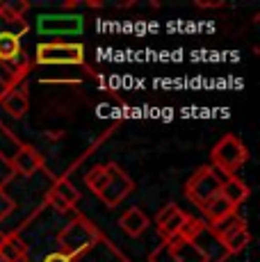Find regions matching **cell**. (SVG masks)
Instances as JSON below:
<instances>
[{"label":"cell","mask_w":260,"mask_h":262,"mask_svg":"<svg viewBox=\"0 0 260 262\" xmlns=\"http://www.w3.org/2000/svg\"><path fill=\"white\" fill-rule=\"evenodd\" d=\"M103 237L105 235L96 228V224H92L87 216L78 214L76 219H71L62 230H59V235H57V239L55 242H57L59 253L69 255L73 262H78L89 249H94V246H96Z\"/></svg>","instance_id":"obj_1"},{"label":"cell","mask_w":260,"mask_h":262,"mask_svg":"<svg viewBox=\"0 0 260 262\" xmlns=\"http://www.w3.org/2000/svg\"><path fill=\"white\" fill-rule=\"evenodd\" d=\"M249 148L237 135H224L210 150V167H214L222 176L231 178L247 164Z\"/></svg>","instance_id":"obj_2"},{"label":"cell","mask_w":260,"mask_h":262,"mask_svg":"<svg viewBox=\"0 0 260 262\" xmlns=\"http://www.w3.org/2000/svg\"><path fill=\"white\" fill-rule=\"evenodd\" d=\"M210 233L214 235V239L219 242L226 255H237L251 244V233H249L247 221L242 219L237 212H233L226 219L217 221V224L208 226Z\"/></svg>","instance_id":"obj_3"},{"label":"cell","mask_w":260,"mask_h":262,"mask_svg":"<svg viewBox=\"0 0 260 262\" xmlns=\"http://www.w3.org/2000/svg\"><path fill=\"white\" fill-rule=\"evenodd\" d=\"M39 67H82L84 46L78 41H44L34 50Z\"/></svg>","instance_id":"obj_4"},{"label":"cell","mask_w":260,"mask_h":262,"mask_svg":"<svg viewBox=\"0 0 260 262\" xmlns=\"http://www.w3.org/2000/svg\"><path fill=\"white\" fill-rule=\"evenodd\" d=\"M224 178H226V176H222L214 167L203 164V167H199L187 178L183 191H185V196H187V199L192 201L199 210H201L203 205L210 203V201L214 199V196H219V189H222Z\"/></svg>","instance_id":"obj_5"},{"label":"cell","mask_w":260,"mask_h":262,"mask_svg":"<svg viewBox=\"0 0 260 262\" xmlns=\"http://www.w3.org/2000/svg\"><path fill=\"white\" fill-rule=\"evenodd\" d=\"M133 191H135V180L130 178L119 164L107 162V183H105L101 194H98V199H101L107 208H117Z\"/></svg>","instance_id":"obj_6"},{"label":"cell","mask_w":260,"mask_h":262,"mask_svg":"<svg viewBox=\"0 0 260 262\" xmlns=\"http://www.w3.org/2000/svg\"><path fill=\"white\" fill-rule=\"evenodd\" d=\"M84 18L80 14H44L37 18V32L41 37H73L82 34Z\"/></svg>","instance_id":"obj_7"},{"label":"cell","mask_w":260,"mask_h":262,"mask_svg":"<svg viewBox=\"0 0 260 262\" xmlns=\"http://www.w3.org/2000/svg\"><path fill=\"white\" fill-rule=\"evenodd\" d=\"M187 219H189V214L183 212L176 203L164 205V208L156 214V226H158V233H160V237H162V242H169V239L178 237V235L183 233Z\"/></svg>","instance_id":"obj_8"},{"label":"cell","mask_w":260,"mask_h":262,"mask_svg":"<svg viewBox=\"0 0 260 262\" xmlns=\"http://www.w3.org/2000/svg\"><path fill=\"white\" fill-rule=\"evenodd\" d=\"M28 21L14 23L12 28H5V21L0 18V64L12 62L23 53L21 37L28 32Z\"/></svg>","instance_id":"obj_9"},{"label":"cell","mask_w":260,"mask_h":262,"mask_svg":"<svg viewBox=\"0 0 260 262\" xmlns=\"http://www.w3.org/2000/svg\"><path fill=\"white\" fill-rule=\"evenodd\" d=\"M46 201L53 205L59 212H67V210H73L80 201V191L78 187L71 183L69 178H59L53 183V187L48 189Z\"/></svg>","instance_id":"obj_10"},{"label":"cell","mask_w":260,"mask_h":262,"mask_svg":"<svg viewBox=\"0 0 260 262\" xmlns=\"http://www.w3.org/2000/svg\"><path fill=\"white\" fill-rule=\"evenodd\" d=\"M12 164H14V169H16V176L30 178V176H34L39 169H44V158L34 146L23 144V146H18L16 155L12 158Z\"/></svg>","instance_id":"obj_11"},{"label":"cell","mask_w":260,"mask_h":262,"mask_svg":"<svg viewBox=\"0 0 260 262\" xmlns=\"http://www.w3.org/2000/svg\"><path fill=\"white\" fill-rule=\"evenodd\" d=\"M0 258L5 262H30V246L18 233L0 235Z\"/></svg>","instance_id":"obj_12"},{"label":"cell","mask_w":260,"mask_h":262,"mask_svg":"<svg viewBox=\"0 0 260 262\" xmlns=\"http://www.w3.org/2000/svg\"><path fill=\"white\" fill-rule=\"evenodd\" d=\"M0 107L14 119L26 117L30 110V94H28L26 84H18V87L9 89V92L3 96V100H0Z\"/></svg>","instance_id":"obj_13"},{"label":"cell","mask_w":260,"mask_h":262,"mask_svg":"<svg viewBox=\"0 0 260 262\" xmlns=\"http://www.w3.org/2000/svg\"><path fill=\"white\" fill-rule=\"evenodd\" d=\"M167 244H169V249H171V253L176 255L178 262H208L201 246L189 237H181V235H178V237L169 239Z\"/></svg>","instance_id":"obj_14"},{"label":"cell","mask_w":260,"mask_h":262,"mask_svg":"<svg viewBox=\"0 0 260 262\" xmlns=\"http://www.w3.org/2000/svg\"><path fill=\"white\" fill-rule=\"evenodd\" d=\"M78 262H130L107 237H103L94 249H89Z\"/></svg>","instance_id":"obj_15"},{"label":"cell","mask_w":260,"mask_h":262,"mask_svg":"<svg viewBox=\"0 0 260 262\" xmlns=\"http://www.w3.org/2000/svg\"><path fill=\"white\" fill-rule=\"evenodd\" d=\"M219 194H222L224 199H226L228 203H231L233 208L237 210L240 205H242L244 201L249 199L251 189H249V185L244 183V180H240L237 176H231V178H224V183H222V189H219Z\"/></svg>","instance_id":"obj_16"},{"label":"cell","mask_w":260,"mask_h":262,"mask_svg":"<svg viewBox=\"0 0 260 262\" xmlns=\"http://www.w3.org/2000/svg\"><path fill=\"white\" fill-rule=\"evenodd\" d=\"M148 216L144 214V210L139 208H128L126 212L121 214V219H119V226H121V230L130 237H139V235H144V230L148 228Z\"/></svg>","instance_id":"obj_17"},{"label":"cell","mask_w":260,"mask_h":262,"mask_svg":"<svg viewBox=\"0 0 260 262\" xmlns=\"http://www.w3.org/2000/svg\"><path fill=\"white\" fill-rule=\"evenodd\" d=\"M201 212H203V216H206V224L212 226V224H217V221H222V219H226V216H231L233 212H237V210H235L233 205L228 203V201L224 199L222 194H219V196H214L210 203L203 205Z\"/></svg>","instance_id":"obj_18"},{"label":"cell","mask_w":260,"mask_h":262,"mask_svg":"<svg viewBox=\"0 0 260 262\" xmlns=\"http://www.w3.org/2000/svg\"><path fill=\"white\" fill-rule=\"evenodd\" d=\"M28 9H30L28 0H0V18L7 23L26 21Z\"/></svg>","instance_id":"obj_19"},{"label":"cell","mask_w":260,"mask_h":262,"mask_svg":"<svg viewBox=\"0 0 260 262\" xmlns=\"http://www.w3.org/2000/svg\"><path fill=\"white\" fill-rule=\"evenodd\" d=\"M105 183H107V164H96V167H92L84 173V185L89 187L92 194H101Z\"/></svg>","instance_id":"obj_20"},{"label":"cell","mask_w":260,"mask_h":262,"mask_svg":"<svg viewBox=\"0 0 260 262\" xmlns=\"http://www.w3.org/2000/svg\"><path fill=\"white\" fill-rule=\"evenodd\" d=\"M14 178H16V169H14V164H12V158L0 153V189L7 187Z\"/></svg>","instance_id":"obj_21"},{"label":"cell","mask_w":260,"mask_h":262,"mask_svg":"<svg viewBox=\"0 0 260 262\" xmlns=\"http://www.w3.org/2000/svg\"><path fill=\"white\" fill-rule=\"evenodd\" d=\"M148 262H178V260H176V255L171 253V249H169L167 242H162V244H158L156 249L151 251Z\"/></svg>","instance_id":"obj_22"},{"label":"cell","mask_w":260,"mask_h":262,"mask_svg":"<svg viewBox=\"0 0 260 262\" xmlns=\"http://www.w3.org/2000/svg\"><path fill=\"white\" fill-rule=\"evenodd\" d=\"M14 208H16L14 199H12V196H9L5 189H0V224H3V221L14 212Z\"/></svg>","instance_id":"obj_23"},{"label":"cell","mask_w":260,"mask_h":262,"mask_svg":"<svg viewBox=\"0 0 260 262\" xmlns=\"http://www.w3.org/2000/svg\"><path fill=\"white\" fill-rule=\"evenodd\" d=\"M41 262H73L69 255H64V253H59V251H51V253H46L44 255V260Z\"/></svg>","instance_id":"obj_24"},{"label":"cell","mask_w":260,"mask_h":262,"mask_svg":"<svg viewBox=\"0 0 260 262\" xmlns=\"http://www.w3.org/2000/svg\"><path fill=\"white\" fill-rule=\"evenodd\" d=\"M199 7H222V0H199Z\"/></svg>","instance_id":"obj_25"},{"label":"cell","mask_w":260,"mask_h":262,"mask_svg":"<svg viewBox=\"0 0 260 262\" xmlns=\"http://www.w3.org/2000/svg\"><path fill=\"white\" fill-rule=\"evenodd\" d=\"M5 94H7V89H5L3 84H0V100H3V96H5Z\"/></svg>","instance_id":"obj_26"}]
</instances>
